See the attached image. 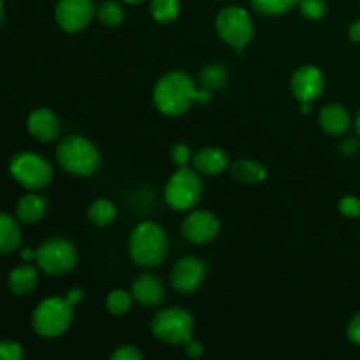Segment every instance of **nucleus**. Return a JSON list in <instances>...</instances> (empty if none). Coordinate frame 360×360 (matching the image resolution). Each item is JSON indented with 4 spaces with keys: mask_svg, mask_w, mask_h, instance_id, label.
<instances>
[{
    "mask_svg": "<svg viewBox=\"0 0 360 360\" xmlns=\"http://www.w3.org/2000/svg\"><path fill=\"white\" fill-rule=\"evenodd\" d=\"M74 306L65 297H46L32 313V327L37 336L55 340L72 326Z\"/></svg>",
    "mask_w": 360,
    "mask_h": 360,
    "instance_id": "39448f33",
    "label": "nucleus"
},
{
    "mask_svg": "<svg viewBox=\"0 0 360 360\" xmlns=\"http://www.w3.org/2000/svg\"><path fill=\"white\" fill-rule=\"evenodd\" d=\"M122 2L130 4V6H136V4H143V2H146V0H122Z\"/></svg>",
    "mask_w": 360,
    "mask_h": 360,
    "instance_id": "79ce46f5",
    "label": "nucleus"
},
{
    "mask_svg": "<svg viewBox=\"0 0 360 360\" xmlns=\"http://www.w3.org/2000/svg\"><path fill=\"white\" fill-rule=\"evenodd\" d=\"M338 210L345 218H359L360 217V199L355 195H347L340 200Z\"/></svg>",
    "mask_w": 360,
    "mask_h": 360,
    "instance_id": "c756f323",
    "label": "nucleus"
},
{
    "mask_svg": "<svg viewBox=\"0 0 360 360\" xmlns=\"http://www.w3.org/2000/svg\"><path fill=\"white\" fill-rule=\"evenodd\" d=\"M347 338L352 341V343L360 347V311L355 313V315L350 319V322H348Z\"/></svg>",
    "mask_w": 360,
    "mask_h": 360,
    "instance_id": "473e14b6",
    "label": "nucleus"
},
{
    "mask_svg": "<svg viewBox=\"0 0 360 360\" xmlns=\"http://www.w3.org/2000/svg\"><path fill=\"white\" fill-rule=\"evenodd\" d=\"M97 16L94 0H58L55 7L56 25L67 34H79Z\"/></svg>",
    "mask_w": 360,
    "mask_h": 360,
    "instance_id": "9b49d317",
    "label": "nucleus"
},
{
    "mask_svg": "<svg viewBox=\"0 0 360 360\" xmlns=\"http://www.w3.org/2000/svg\"><path fill=\"white\" fill-rule=\"evenodd\" d=\"M112 360H143L144 354L136 345H122L111 354Z\"/></svg>",
    "mask_w": 360,
    "mask_h": 360,
    "instance_id": "7c9ffc66",
    "label": "nucleus"
},
{
    "mask_svg": "<svg viewBox=\"0 0 360 360\" xmlns=\"http://www.w3.org/2000/svg\"><path fill=\"white\" fill-rule=\"evenodd\" d=\"M319 125L327 136L341 137L350 130L352 116L343 104H327L320 109Z\"/></svg>",
    "mask_w": 360,
    "mask_h": 360,
    "instance_id": "f3484780",
    "label": "nucleus"
},
{
    "mask_svg": "<svg viewBox=\"0 0 360 360\" xmlns=\"http://www.w3.org/2000/svg\"><path fill=\"white\" fill-rule=\"evenodd\" d=\"M207 278V266L195 255H186L176 260L169 274V283L174 292L181 295H192L202 288Z\"/></svg>",
    "mask_w": 360,
    "mask_h": 360,
    "instance_id": "9d476101",
    "label": "nucleus"
},
{
    "mask_svg": "<svg viewBox=\"0 0 360 360\" xmlns=\"http://www.w3.org/2000/svg\"><path fill=\"white\" fill-rule=\"evenodd\" d=\"M97 18L104 27H120L125 20V9L116 0H105L97 6Z\"/></svg>",
    "mask_w": 360,
    "mask_h": 360,
    "instance_id": "a878e982",
    "label": "nucleus"
},
{
    "mask_svg": "<svg viewBox=\"0 0 360 360\" xmlns=\"http://www.w3.org/2000/svg\"><path fill=\"white\" fill-rule=\"evenodd\" d=\"M355 130H357V134L360 136V109L357 112V118H355Z\"/></svg>",
    "mask_w": 360,
    "mask_h": 360,
    "instance_id": "a19ab883",
    "label": "nucleus"
},
{
    "mask_svg": "<svg viewBox=\"0 0 360 360\" xmlns=\"http://www.w3.org/2000/svg\"><path fill=\"white\" fill-rule=\"evenodd\" d=\"M250 4L262 16H281L297 7L299 0H250Z\"/></svg>",
    "mask_w": 360,
    "mask_h": 360,
    "instance_id": "bb28decb",
    "label": "nucleus"
},
{
    "mask_svg": "<svg viewBox=\"0 0 360 360\" xmlns=\"http://www.w3.org/2000/svg\"><path fill=\"white\" fill-rule=\"evenodd\" d=\"M86 217H88V221H90L94 227L104 229V227H109L111 224H115L116 217H118V210H116L112 200L95 199L91 200V204L88 206Z\"/></svg>",
    "mask_w": 360,
    "mask_h": 360,
    "instance_id": "4be33fe9",
    "label": "nucleus"
},
{
    "mask_svg": "<svg viewBox=\"0 0 360 360\" xmlns=\"http://www.w3.org/2000/svg\"><path fill=\"white\" fill-rule=\"evenodd\" d=\"M297 7L301 16L309 21L322 20V18H326L327 11H329L326 0H299Z\"/></svg>",
    "mask_w": 360,
    "mask_h": 360,
    "instance_id": "cd10ccee",
    "label": "nucleus"
},
{
    "mask_svg": "<svg viewBox=\"0 0 360 360\" xmlns=\"http://www.w3.org/2000/svg\"><path fill=\"white\" fill-rule=\"evenodd\" d=\"M204 195L202 174L192 165L176 167L164 188V199L167 206L174 211H192L199 206Z\"/></svg>",
    "mask_w": 360,
    "mask_h": 360,
    "instance_id": "20e7f679",
    "label": "nucleus"
},
{
    "mask_svg": "<svg viewBox=\"0 0 360 360\" xmlns=\"http://www.w3.org/2000/svg\"><path fill=\"white\" fill-rule=\"evenodd\" d=\"M181 2L179 0H150V13L155 21L169 25L178 20Z\"/></svg>",
    "mask_w": 360,
    "mask_h": 360,
    "instance_id": "393cba45",
    "label": "nucleus"
},
{
    "mask_svg": "<svg viewBox=\"0 0 360 360\" xmlns=\"http://www.w3.org/2000/svg\"><path fill=\"white\" fill-rule=\"evenodd\" d=\"M35 255V266L48 276H63L77 266V248L67 238H51L41 243Z\"/></svg>",
    "mask_w": 360,
    "mask_h": 360,
    "instance_id": "1a4fd4ad",
    "label": "nucleus"
},
{
    "mask_svg": "<svg viewBox=\"0 0 360 360\" xmlns=\"http://www.w3.org/2000/svg\"><path fill=\"white\" fill-rule=\"evenodd\" d=\"M35 255H37V250L34 248H23L20 252V257L23 262H35Z\"/></svg>",
    "mask_w": 360,
    "mask_h": 360,
    "instance_id": "58836bf2",
    "label": "nucleus"
},
{
    "mask_svg": "<svg viewBox=\"0 0 360 360\" xmlns=\"http://www.w3.org/2000/svg\"><path fill=\"white\" fill-rule=\"evenodd\" d=\"M220 231V220L207 210H192L181 221L183 238L192 245H207L218 238Z\"/></svg>",
    "mask_w": 360,
    "mask_h": 360,
    "instance_id": "f8f14e48",
    "label": "nucleus"
},
{
    "mask_svg": "<svg viewBox=\"0 0 360 360\" xmlns=\"http://www.w3.org/2000/svg\"><path fill=\"white\" fill-rule=\"evenodd\" d=\"M56 162L70 176L90 178L101 167V151L88 137L72 134L60 141L56 148Z\"/></svg>",
    "mask_w": 360,
    "mask_h": 360,
    "instance_id": "7ed1b4c3",
    "label": "nucleus"
},
{
    "mask_svg": "<svg viewBox=\"0 0 360 360\" xmlns=\"http://www.w3.org/2000/svg\"><path fill=\"white\" fill-rule=\"evenodd\" d=\"M197 88L199 83L183 70L164 74L153 88L155 108L165 116L185 115L195 104Z\"/></svg>",
    "mask_w": 360,
    "mask_h": 360,
    "instance_id": "f257e3e1",
    "label": "nucleus"
},
{
    "mask_svg": "<svg viewBox=\"0 0 360 360\" xmlns=\"http://www.w3.org/2000/svg\"><path fill=\"white\" fill-rule=\"evenodd\" d=\"M301 112L302 115H309L311 112V104H301Z\"/></svg>",
    "mask_w": 360,
    "mask_h": 360,
    "instance_id": "ea45409f",
    "label": "nucleus"
},
{
    "mask_svg": "<svg viewBox=\"0 0 360 360\" xmlns=\"http://www.w3.org/2000/svg\"><path fill=\"white\" fill-rule=\"evenodd\" d=\"M9 172L14 181L30 192H41L53 181V165L49 164L48 158L32 151H21L14 155L9 164Z\"/></svg>",
    "mask_w": 360,
    "mask_h": 360,
    "instance_id": "6e6552de",
    "label": "nucleus"
},
{
    "mask_svg": "<svg viewBox=\"0 0 360 360\" xmlns=\"http://www.w3.org/2000/svg\"><path fill=\"white\" fill-rule=\"evenodd\" d=\"M129 253L134 264L146 269L162 266L169 255V238L157 221H141L129 239Z\"/></svg>",
    "mask_w": 360,
    "mask_h": 360,
    "instance_id": "f03ea898",
    "label": "nucleus"
},
{
    "mask_svg": "<svg viewBox=\"0 0 360 360\" xmlns=\"http://www.w3.org/2000/svg\"><path fill=\"white\" fill-rule=\"evenodd\" d=\"M214 28H217L218 37L236 53L245 51L246 46L255 37V25H253L252 14L245 7L239 6L224 7L217 14Z\"/></svg>",
    "mask_w": 360,
    "mask_h": 360,
    "instance_id": "0eeeda50",
    "label": "nucleus"
},
{
    "mask_svg": "<svg viewBox=\"0 0 360 360\" xmlns=\"http://www.w3.org/2000/svg\"><path fill=\"white\" fill-rule=\"evenodd\" d=\"M183 348H185V355L188 359L197 360V359L204 357V345L200 343V341L193 340V338L188 341V343L183 345Z\"/></svg>",
    "mask_w": 360,
    "mask_h": 360,
    "instance_id": "72a5a7b5",
    "label": "nucleus"
},
{
    "mask_svg": "<svg viewBox=\"0 0 360 360\" xmlns=\"http://www.w3.org/2000/svg\"><path fill=\"white\" fill-rule=\"evenodd\" d=\"M213 94H214V91L207 90V88H204V86H199V88H197L195 104H199V105L210 104V102L213 101Z\"/></svg>",
    "mask_w": 360,
    "mask_h": 360,
    "instance_id": "e433bc0d",
    "label": "nucleus"
},
{
    "mask_svg": "<svg viewBox=\"0 0 360 360\" xmlns=\"http://www.w3.org/2000/svg\"><path fill=\"white\" fill-rule=\"evenodd\" d=\"M197 83H199V86L207 88V90L211 91H220L227 86L229 72L221 63H206V65L200 69Z\"/></svg>",
    "mask_w": 360,
    "mask_h": 360,
    "instance_id": "5701e85b",
    "label": "nucleus"
},
{
    "mask_svg": "<svg viewBox=\"0 0 360 360\" xmlns=\"http://www.w3.org/2000/svg\"><path fill=\"white\" fill-rule=\"evenodd\" d=\"M23 359V348L16 341H0V360H21Z\"/></svg>",
    "mask_w": 360,
    "mask_h": 360,
    "instance_id": "2f4dec72",
    "label": "nucleus"
},
{
    "mask_svg": "<svg viewBox=\"0 0 360 360\" xmlns=\"http://www.w3.org/2000/svg\"><path fill=\"white\" fill-rule=\"evenodd\" d=\"M134 299L136 302H139L144 308H155V306H160L165 301V295H167V288L165 283L157 276V274L151 273H143L134 280L132 288Z\"/></svg>",
    "mask_w": 360,
    "mask_h": 360,
    "instance_id": "2eb2a0df",
    "label": "nucleus"
},
{
    "mask_svg": "<svg viewBox=\"0 0 360 360\" xmlns=\"http://www.w3.org/2000/svg\"><path fill=\"white\" fill-rule=\"evenodd\" d=\"M192 167L202 176H220L231 167V158L221 148L202 146L193 153Z\"/></svg>",
    "mask_w": 360,
    "mask_h": 360,
    "instance_id": "dca6fc26",
    "label": "nucleus"
},
{
    "mask_svg": "<svg viewBox=\"0 0 360 360\" xmlns=\"http://www.w3.org/2000/svg\"><path fill=\"white\" fill-rule=\"evenodd\" d=\"M150 330L158 341L169 347H183L195 334V319L185 308H164L153 316Z\"/></svg>",
    "mask_w": 360,
    "mask_h": 360,
    "instance_id": "423d86ee",
    "label": "nucleus"
},
{
    "mask_svg": "<svg viewBox=\"0 0 360 360\" xmlns=\"http://www.w3.org/2000/svg\"><path fill=\"white\" fill-rule=\"evenodd\" d=\"M323 90H326V76L316 65L306 63L292 74L290 91L299 104H313L316 98L322 97Z\"/></svg>",
    "mask_w": 360,
    "mask_h": 360,
    "instance_id": "ddd939ff",
    "label": "nucleus"
},
{
    "mask_svg": "<svg viewBox=\"0 0 360 360\" xmlns=\"http://www.w3.org/2000/svg\"><path fill=\"white\" fill-rule=\"evenodd\" d=\"M65 299L74 306V308H77V306L84 301V290L79 287L70 288V290L65 294Z\"/></svg>",
    "mask_w": 360,
    "mask_h": 360,
    "instance_id": "c9c22d12",
    "label": "nucleus"
},
{
    "mask_svg": "<svg viewBox=\"0 0 360 360\" xmlns=\"http://www.w3.org/2000/svg\"><path fill=\"white\" fill-rule=\"evenodd\" d=\"M2 20H4V2L0 0V23H2Z\"/></svg>",
    "mask_w": 360,
    "mask_h": 360,
    "instance_id": "37998d69",
    "label": "nucleus"
},
{
    "mask_svg": "<svg viewBox=\"0 0 360 360\" xmlns=\"http://www.w3.org/2000/svg\"><path fill=\"white\" fill-rule=\"evenodd\" d=\"M169 157H171V162L176 165V167H188V165H192L193 151L188 144L176 143L174 146L171 148Z\"/></svg>",
    "mask_w": 360,
    "mask_h": 360,
    "instance_id": "c85d7f7f",
    "label": "nucleus"
},
{
    "mask_svg": "<svg viewBox=\"0 0 360 360\" xmlns=\"http://www.w3.org/2000/svg\"><path fill=\"white\" fill-rule=\"evenodd\" d=\"M360 150V144L357 143V139H352V137H348V139H343V143L340 144V153L343 155V157H354V155H357Z\"/></svg>",
    "mask_w": 360,
    "mask_h": 360,
    "instance_id": "f704fd0d",
    "label": "nucleus"
},
{
    "mask_svg": "<svg viewBox=\"0 0 360 360\" xmlns=\"http://www.w3.org/2000/svg\"><path fill=\"white\" fill-rule=\"evenodd\" d=\"M348 39L352 42H360V20L354 21L350 25V28H348Z\"/></svg>",
    "mask_w": 360,
    "mask_h": 360,
    "instance_id": "4c0bfd02",
    "label": "nucleus"
},
{
    "mask_svg": "<svg viewBox=\"0 0 360 360\" xmlns=\"http://www.w3.org/2000/svg\"><path fill=\"white\" fill-rule=\"evenodd\" d=\"M27 129L30 136L39 143H55L62 132L60 120L51 109L37 108L28 115Z\"/></svg>",
    "mask_w": 360,
    "mask_h": 360,
    "instance_id": "4468645a",
    "label": "nucleus"
},
{
    "mask_svg": "<svg viewBox=\"0 0 360 360\" xmlns=\"http://www.w3.org/2000/svg\"><path fill=\"white\" fill-rule=\"evenodd\" d=\"M49 202L42 193L32 192L27 193L20 199L16 206V217L21 224L34 225L39 221L44 220V217L48 214Z\"/></svg>",
    "mask_w": 360,
    "mask_h": 360,
    "instance_id": "a211bd4d",
    "label": "nucleus"
},
{
    "mask_svg": "<svg viewBox=\"0 0 360 360\" xmlns=\"http://www.w3.org/2000/svg\"><path fill=\"white\" fill-rule=\"evenodd\" d=\"M134 302H136V299H134L132 292L123 290V288H115L105 297V311L112 316H123L132 309Z\"/></svg>",
    "mask_w": 360,
    "mask_h": 360,
    "instance_id": "b1692460",
    "label": "nucleus"
},
{
    "mask_svg": "<svg viewBox=\"0 0 360 360\" xmlns=\"http://www.w3.org/2000/svg\"><path fill=\"white\" fill-rule=\"evenodd\" d=\"M229 171L236 181L245 183V185H259L267 179L266 165L253 158H239V160L231 162Z\"/></svg>",
    "mask_w": 360,
    "mask_h": 360,
    "instance_id": "aec40b11",
    "label": "nucleus"
},
{
    "mask_svg": "<svg viewBox=\"0 0 360 360\" xmlns=\"http://www.w3.org/2000/svg\"><path fill=\"white\" fill-rule=\"evenodd\" d=\"M7 285L14 295H20V297L30 295L39 285V267L32 262H25L23 266L14 267L9 273Z\"/></svg>",
    "mask_w": 360,
    "mask_h": 360,
    "instance_id": "6ab92c4d",
    "label": "nucleus"
},
{
    "mask_svg": "<svg viewBox=\"0 0 360 360\" xmlns=\"http://www.w3.org/2000/svg\"><path fill=\"white\" fill-rule=\"evenodd\" d=\"M23 241V232L18 217L9 213H0V255H9L16 252Z\"/></svg>",
    "mask_w": 360,
    "mask_h": 360,
    "instance_id": "412c9836",
    "label": "nucleus"
}]
</instances>
